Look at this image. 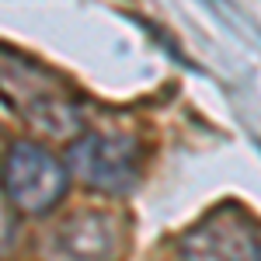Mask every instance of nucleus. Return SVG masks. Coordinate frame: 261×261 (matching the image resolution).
<instances>
[{
  "mask_svg": "<svg viewBox=\"0 0 261 261\" xmlns=\"http://www.w3.org/2000/svg\"><path fill=\"white\" fill-rule=\"evenodd\" d=\"M178 261H261V230L241 205L226 202L185 230Z\"/></svg>",
  "mask_w": 261,
  "mask_h": 261,
  "instance_id": "obj_3",
  "label": "nucleus"
},
{
  "mask_svg": "<svg viewBox=\"0 0 261 261\" xmlns=\"http://www.w3.org/2000/svg\"><path fill=\"white\" fill-rule=\"evenodd\" d=\"M49 247L60 261H112L122 247V223L105 209H81L53 230Z\"/></svg>",
  "mask_w": 261,
  "mask_h": 261,
  "instance_id": "obj_4",
  "label": "nucleus"
},
{
  "mask_svg": "<svg viewBox=\"0 0 261 261\" xmlns=\"http://www.w3.org/2000/svg\"><path fill=\"white\" fill-rule=\"evenodd\" d=\"M66 171L94 192L125 195L140 181V143L112 133H81L66 146Z\"/></svg>",
  "mask_w": 261,
  "mask_h": 261,
  "instance_id": "obj_2",
  "label": "nucleus"
},
{
  "mask_svg": "<svg viewBox=\"0 0 261 261\" xmlns=\"http://www.w3.org/2000/svg\"><path fill=\"white\" fill-rule=\"evenodd\" d=\"M66 188H70V171L53 150L32 140H18L7 146L0 161V192L14 213L45 216L60 205Z\"/></svg>",
  "mask_w": 261,
  "mask_h": 261,
  "instance_id": "obj_1",
  "label": "nucleus"
}]
</instances>
